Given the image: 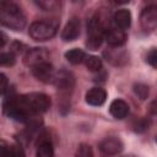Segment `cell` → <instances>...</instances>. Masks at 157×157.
Returning <instances> with one entry per match:
<instances>
[{"mask_svg":"<svg viewBox=\"0 0 157 157\" xmlns=\"http://www.w3.org/2000/svg\"><path fill=\"white\" fill-rule=\"evenodd\" d=\"M113 22H114L117 28H120L123 31L129 28L130 25H131V13H130V11L125 10V9L118 10L113 16Z\"/></svg>","mask_w":157,"mask_h":157,"instance_id":"14","label":"cell"},{"mask_svg":"<svg viewBox=\"0 0 157 157\" xmlns=\"http://www.w3.org/2000/svg\"><path fill=\"white\" fill-rule=\"evenodd\" d=\"M59 28V23L56 21L52 20H43V21H36L29 26L28 33L29 36L38 42L52 39Z\"/></svg>","mask_w":157,"mask_h":157,"instance_id":"4","label":"cell"},{"mask_svg":"<svg viewBox=\"0 0 157 157\" xmlns=\"http://www.w3.org/2000/svg\"><path fill=\"white\" fill-rule=\"evenodd\" d=\"M104 39L110 47H121L126 42V33L117 27H109L104 32Z\"/></svg>","mask_w":157,"mask_h":157,"instance_id":"10","label":"cell"},{"mask_svg":"<svg viewBox=\"0 0 157 157\" xmlns=\"http://www.w3.org/2000/svg\"><path fill=\"white\" fill-rule=\"evenodd\" d=\"M101 152L105 156H115L118 153H120L124 148L123 141L119 137L115 136H110V137H105L104 140H102L98 145Z\"/></svg>","mask_w":157,"mask_h":157,"instance_id":"8","label":"cell"},{"mask_svg":"<svg viewBox=\"0 0 157 157\" xmlns=\"http://www.w3.org/2000/svg\"><path fill=\"white\" fill-rule=\"evenodd\" d=\"M16 59L12 52H0V66H12Z\"/></svg>","mask_w":157,"mask_h":157,"instance_id":"19","label":"cell"},{"mask_svg":"<svg viewBox=\"0 0 157 157\" xmlns=\"http://www.w3.org/2000/svg\"><path fill=\"white\" fill-rule=\"evenodd\" d=\"M0 157H10V147L6 145H0Z\"/></svg>","mask_w":157,"mask_h":157,"instance_id":"27","label":"cell"},{"mask_svg":"<svg viewBox=\"0 0 157 157\" xmlns=\"http://www.w3.org/2000/svg\"><path fill=\"white\" fill-rule=\"evenodd\" d=\"M75 157H94L93 156V151L92 147L87 144H81L76 151Z\"/></svg>","mask_w":157,"mask_h":157,"instance_id":"21","label":"cell"},{"mask_svg":"<svg viewBox=\"0 0 157 157\" xmlns=\"http://www.w3.org/2000/svg\"><path fill=\"white\" fill-rule=\"evenodd\" d=\"M37 157H54V147L49 139H40L37 146Z\"/></svg>","mask_w":157,"mask_h":157,"instance_id":"15","label":"cell"},{"mask_svg":"<svg viewBox=\"0 0 157 157\" xmlns=\"http://www.w3.org/2000/svg\"><path fill=\"white\" fill-rule=\"evenodd\" d=\"M105 99H107V93L101 87H93L88 90L86 93V102L94 107L102 105L105 102Z\"/></svg>","mask_w":157,"mask_h":157,"instance_id":"12","label":"cell"},{"mask_svg":"<svg viewBox=\"0 0 157 157\" xmlns=\"http://www.w3.org/2000/svg\"><path fill=\"white\" fill-rule=\"evenodd\" d=\"M146 61H147L152 67H156V65H157V53H156V49H155V48H152V49L147 53V55H146Z\"/></svg>","mask_w":157,"mask_h":157,"instance_id":"24","label":"cell"},{"mask_svg":"<svg viewBox=\"0 0 157 157\" xmlns=\"http://www.w3.org/2000/svg\"><path fill=\"white\" fill-rule=\"evenodd\" d=\"M49 59V53L44 48H32L28 49L23 56V63L28 67H34L39 64L47 63Z\"/></svg>","mask_w":157,"mask_h":157,"instance_id":"5","label":"cell"},{"mask_svg":"<svg viewBox=\"0 0 157 157\" xmlns=\"http://www.w3.org/2000/svg\"><path fill=\"white\" fill-rule=\"evenodd\" d=\"M6 42H7V37H6V34H5L4 32L0 31V48L4 47Z\"/></svg>","mask_w":157,"mask_h":157,"instance_id":"28","label":"cell"},{"mask_svg":"<svg viewBox=\"0 0 157 157\" xmlns=\"http://www.w3.org/2000/svg\"><path fill=\"white\" fill-rule=\"evenodd\" d=\"M134 92L140 99H146L150 93V88L145 83H135L134 85Z\"/></svg>","mask_w":157,"mask_h":157,"instance_id":"20","label":"cell"},{"mask_svg":"<svg viewBox=\"0 0 157 157\" xmlns=\"http://www.w3.org/2000/svg\"><path fill=\"white\" fill-rule=\"evenodd\" d=\"M148 128V121L146 119H139L135 124H134V130L137 132H142Z\"/></svg>","mask_w":157,"mask_h":157,"instance_id":"25","label":"cell"},{"mask_svg":"<svg viewBox=\"0 0 157 157\" xmlns=\"http://www.w3.org/2000/svg\"><path fill=\"white\" fill-rule=\"evenodd\" d=\"M140 23L144 31L152 32L157 27V7L155 5H150L145 7L140 16Z\"/></svg>","mask_w":157,"mask_h":157,"instance_id":"6","label":"cell"},{"mask_svg":"<svg viewBox=\"0 0 157 157\" xmlns=\"http://www.w3.org/2000/svg\"><path fill=\"white\" fill-rule=\"evenodd\" d=\"M36 5L44 11H55V10H59L61 4L55 0H39V1H36Z\"/></svg>","mask_w":157,"mask_h":157,"instance_id":"18","label":"cell"},{"mask_svg":"<svg viewBox=\"0 0 157 157\" xmlns=\"http://www.w3.org/2000/svg\"><path fill=\"white\" fill-rule=\"evenodd\" d=\"M0 21L15 31L26 26V17L21 7L12 1H0Z\"/></svg>","mask_w":157,"mask_h":157,"instance_id":"2","label":"cell"},{"mask_svg":"<svg viewBox=\"0 0 157 157\" xmlns=\"http://www.w3.org/2000/svg\"><path fill=\"white\" fill-rule=\"evenodd\" d=\"M105 29H107V26L104 23L103 16L99 12H97L90 20V22L87 25V40H86V47L90 50H98V48L103 43Z\"/></svg>","mask_w":157,"mask_h":157,"instance_id":"3","label":"cell"},{"mask_svg":"<svg viewBox=\"0 0 157 157\" xmlns=\"http://www.w3.org/2000/svg\"><path fill=\"white\" fill-rule=\"evenodd\" d=\"M109 113L115 119H124L129 113V105L123 99H114L109 105Z\"/></svg>","mask_w":157,"mask_h":157,"instance_id":"13","label":"cell"},{"mask_svg":"<svg viewBox=\"0 0 157 157\" xmlns=\"http://www.w3.org/2000/svg\"><path fill=\"white\" fill-rule=\"evenodd\" d=\"M80 36V20L77 17H72L65 25L61 32V39L65 42H72Z\"/></svg>","mask_w":157,"mask_h":157,"instance_id":"11","label":"cell"},{"mask_svg":"<svg viewBox=\"0 0 157 157\" xmlns=\"http://www.w3.org/2000/svg\"><path fill=\"white\" fill-rule=\"evenodd\" d=\"M85 64H86V67L92 72H97L102 69V60L98 56H94V55L86 56Z\"/></svg>","mask_w":157,"mask_h":157,"instance_id":"17","label":"cell"},{"mask_svg":"<svg viewBox=\"0 0 157 157\" xmlns=\"http://www.w3.org/2000/svg\"><path fill=\"white\" fill-rule=\"evenodd\" d=\"M32 74L38 81L49 83V82H53L55 71L53 69V65L49 61H47V63H43V64H39V65L32 67Z\"/></svg>","mask_w":157,"mask_h":157,"instance_id":"9","label":"cell"},{"mask_svg":"<svg viewBox=\"0 0 157 157\" xmlns=\"http://www.w3.org/2000/svg\"><path fill=\"white\" fill-rule=\"evenodd\" d=\"M6 102L11 103L18 112L23 113L29 120L37 115L45 113L50 108V98L40 92H31L21 96H10Z\"/></svg>","mask_w":157,"mask_h":157,"instance_id":"1","label":"cell"},{"mask_svg":"<svg viewBox=\"0 0 157 157\" xmlns=\"http://www.w3.org/2000/svg\"><path fill=\"white\" fill-rule=\"evenodd\" d=\"M104 55L107 56V60H109L112 64H114V60H117V61H115V65H120V64H119V60L126 61V59H128L124 53L117 54V49H115V52H105Z\"/></svg>","mask_w":157,"mask_h":157,"instance_id":"22","label":"cell"},{"mask_svg":"<svg viewBox=\"0 0 157 157\" xmlns=\"http://www.w3.org/2000/svg\"><path fill=\"white\" fill-rule=\"evenodd\" d=\"M7 83H9V81H7L6 75L0 72V94L4 93L7 90Z\"/></svg>","mask_w":157,"mask_h":157,"instance_id":"26","label":"cell"},{"mask_svg":"<svg viewBox=\"0 0 157 157\" xmlns=\"http://www.w3.org/2000/svg\"><path fill=\"white\" fill-rule=\"evenodd\" d=\"M53 83L60 92H69L74 88L75 85V77L74 75L67 70H60L55 72Z\"/></svg>","mask_w":157,"mask_h":157,"instance_id":"7","label":"cell"},{"mask_svg":"<svg viewBox=\"0 0 157 157\" xmlns=\"http://www.w3.org/2000/svg\"><path fill=\"white\" fill-rule=\"evenodd\" d=\"M10 157H26L21 145H12L10 147Z\"/></svg>","mask_w":157,"mask_h":157,"instance_id":"23","label":"cell"},{"mask_svg":"<svg viewBox=\"0 0 157 157\" xmlns=\"http://www.w3.org/2000/svg\"><path fill=\"white\" fill-rule=\"evenodd\" d=\"M65 58L69 63H71L74 65H77V64H81V63L85 61L86 53L81 49H71V50H67L65 53Z\"/></svg>","mask_w":157,"mask_h":157,"instance_id":"16","label":"cell"}]
</instances>
